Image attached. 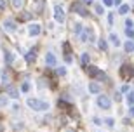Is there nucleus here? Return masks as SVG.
I'll use <instances>...</instances> for the list:
<instances>
[{
    "mask_svg": "<svg viewBox=\"0 0 134 132\" xmlns=\"http://www.w3.org/2000/svg\"><path fill=\"white\" fill-rule=\"evenodd\" d=\"M56 73L59 75V77H65V75H66V68H58V70H56Z\"/></svg>",
    "mask_w": 134,
    "mask_h": 132,
    "instance_id": "nucleus-26",
    "label": "nucleus"
},
{
    "mask_svg": "<svg viewBox=\"0 0 134 132\" xmlns=\"http://www.w3.org/2000/svg\"><path fill=\"white\" fill-rule=\"evenodd\" d=\"M5 5H7V4H5V0H0V10H4Z\"/></svg>",
    "mask_w": 134,
    "mask_h": 132,
    "instance_id": "nucleus-33",
    "label": "nucleus"
},
{
    "mask_svg": "<svg viewBox=\"0 0 134 132\" xmlns=\"http://www.w3.org/2000/svg\"><path fill=\"white\" fill-rule=\"evenodd\" d=\"M125 26H127V28H132V21L127 19V21H125Z\"/></svg>",
    "mask_w": 134,
    "mask_h": 132,
    "instance_id": "nucleus-34",
    "label": "nucleus"
},
{
    "mask_svg": "<svg viewBox=\"0 0 134 132\" xmlns=\"http://www.w3.org/2000/svg\"><path fill=\"white\" fill-rule=\"evenodd\" d=\"M35 59H37V54H35V50H31V52L26 54V63H35Z\"/></svg>",
    "mask_w": 134,
    "mask_h": 132,
    "instance_id": "nucleus-15",
    "label": "nucleus"
},
{
    "mask_svg": "<svg viewBox=\"0 0 134 132\" xmlns=\"http://www.w3.org/2000/svg\"><path fill=\"white\" fill-rule=\"evenodd\" d=\"M104 2V5H106V7H110V5H113V0H103Z\"/></svg>",
    "mask_w": 134,
    "mask_h": 132,
    "instance_id": "nucleus-32",
    "label": "nucleus"
},
{
    "mask_svg": "<svg viewBox=\"0 0 134 132\" xmlns=\"http://www.w3.org/2000/svg\"><path fill=\"white\" fill-rule=\"evenodd\" d=\"M12 5H14L16 9H19L21 5H23V0H12Z\"/></svg>",
    "mask_w": 134,
    "mask_h": 132,
    "instance_id": "nucleus-27",
    "label": "nucleus"
},
{
    "mask_svg": "<svg viewBox=\"0 0 134 132\" xmlns=\"http://www.w3.org/2000/svg\"><path fill=\"white\" fill-rule=\"evenodd\" d=\"M127 103H129L131 106H134V92H129V96H127Z\"/></svg>",
    "mask_w": 134,
    "mask_h": 132,
    "instance_id": "nucleus-22",
    "label": "nucleus"
},
{
    "mask_svg": "<svg viewBox=\"0 0 134 132\" xmlns=\"http://www.w3.org/2000/svg\"><path fill=\"white\" fill-rule=\"evenodd\" d=\"M125 35H127V37H129L131 40H134V30H131V28H127L125 30Z\"/></svg>",
    "mask_w": 134,
    "mask_h": 132,
    "instance_id": "nucleus-24",
    "label": "nucleus"
},
{
    "mask_svg": "<svg viewBox=\"0 0 134 132\" xmlns=\"http://www.w3.org/2000/svg\"><path fill=\"white\" fill-rule=\"evenodd\" d=\"M5 89H7V96H9V97H12V99H18V97H19L18 90H16L12 85H5Z\"/></svg>",
    "mask_w": 134,
    "mask_h": 132,
    "instance_id": "nucleus-9",
    "label": "nucleus"
},
{
    "mask_svg": "<svg viewBox=\"0 0 134 132\" xmlns=\"http://www.w3.org/2000/svg\"><path fill=\"white\" fill-rule=\"evenodd\" d=\"M80 63H82V66H89V54H82Z\"/></svg>",
    "mask_w": 134,
    "mask_h": 132,
    "instance_id": "nucleus-18",
    "label": "nucleus"
},
{
    "mask_svg": "<svg viewBox=\"0 0 134 132\" xmlns=\"http://www.w3.org/2000/svg\"><path fill=\"white\" fill-rule=\"evenodd\" d=\"M7 104V97H0V106H5Z\"/></svg>",
    "mask_w": 134,
    "mask_h": 132,
    "instance_id": "nucleus-31",
    "label": "nucleus"
},
{
    "mask_svg": "<svg viewBox=\"0 0 134 132\" xmlns=\"http://www.w3.org/2000/svg\"><path fill=\"white\" fill-rule=\"evenodd\" d=\"M71 9H73V12H77V14L84 16V18H87L89 16V12H87V9L84 7V4L82 2H75L73 5H71Z\"/></svg>",
    "mask_w": 134,
    "mask_h": 132,
    "instance_id": "nucleus-4",
    "label": "nucleus"
},
{
    "mask_svg": "<svg viewBox=\"0 0 134 132\" xmlns=\"http://www.w3.org/2000/svg\"><path fill=\"white\" fill-rule=\"evenodd\" d=\"M54 18H56L58 23H63V21H65V10H63L61 5H56L54 7Z\"/></svg>",
    "mask_w": 134,
    "mask_h": 132,
    "instance_id": "nucleus-5",
    "label": "nucleus"
},
{
    "mask_svg": "<svg viewBox=\"0 0 134 132\" xmlns=\"http://www.w3.org/2000/svg\"><path fill=\"white\" fill-rule=\"evenodd\" d=\"M28 33H30L31 37H35V35H40V25H31L30 28H28Z\"/></svg>",
    "mask_w": 134,
    "mask_h": 132,
    "instance_id": "nucleus-11",
    "label": "nucleus"
},
{
    "mask_svg": "<svg viewBox=\"0 0 134 132\" xmlns=\"http://www.w3.org/2000/svg\"><path fill=\"white\" fill-rule=\"evenodd\" d=\"M4 28L7 30V31H14V30H16V25H14V21H10V19L4 21Z\"/></svg>",
    "mask_w": 134,
    "mask_h": 132,
    "instance_id": "nucleus-13",
    "label": "nucleus"
},
{
    "mask_svg": "<svg viewBox=\"0 0 134 132\" xmlns=\"http://www.w3.org/2000/svg\"><path fill=\"white\" fill-rule=\"evenodd\" d=\"M63 49H65V61H66V63H71V61H73V58H71V49H70V44H68V42H65V44H63Z\"/></svg>",
    "mask_w": 134,
    "mask_h": 132,
    "instance_id": "nucleus-8",
    "label": "nucleus"
},
{
    "mask_svg": "<svg viewBox=\"0 0 134 132\" xmlns=\"http://www.w3.org/2000/svg\"><path fill=\"white\" fill-rule=\"evenodd\" d=\"M104 123H106V125H110V127H111V125H113V118H106V120H104Z\"/></svg>",
    "mask_w": 134,
    "mask_h": 132,
    "instance_id": "nucleus-29",
    "label": "nucleus"
},
{
    "mask_svg": "<svg viewBox=\"0 0 134 132\" xmlns=\"http://www.w3.org/2000/svg\"><path fill=\"white\" fill-rule=\"evenodd\" d=\"M19 19H21V21H30V19H31V14H30V12H25V10H23V12L19 14Z\"/></svg>",
    "mask_w": 134,
    "mask_h": 132,
    "instance_id": "nucleus-17",
    "label": "nucleus"
},
{
    "mask_svg": "<svg viewBox=\"0 0 134 132\" xmlns=\"http://www.w3.org/2000/svg\"><path fill=\"white\" fill-rule=\"evenodd\" d=\"M33 9L37 10V12H40V10L44 9V0H35L33 2Z\"/></svg>",
    "mask_w": 134,
    "mask_h": 132,
    "instance_id": "nucleus-14",
    "label": "nucleus"
},
{
    "mask_svg": "<svg viewBox=\"0 0 134 132\" xmlns=\"http://www.w3.org/2000/svg\"><path fill=\"white\" fill-rule=\"evenodd\" d=\"M21 90H23V92H28V90H30V83L25 82V83H23V87H21Z\"/></svg>",
    "mask_w": 134,
    "mask_h": 132,
    "instance_id": "nucleus-28",
    "label": "nucleus"
},
{
    "mask_svg": "<svg viewBox=\"0 0 134 132\" xmlns=\"http://www.w3.org/2000/svg\"><path fill=\"white\" fill-rule=\"evenodd\" d=\"M89 90H91L92 94H99V92H101V85H99V83H96V82H92V83L89 85Z\"/></svg>",
    "mask_w": 134,
    "mask_h": 132,
    "instance_id": "nucleus-12",
    "label": "nucleus"
},
{
    "mask_svg": "<svg viewBox=\"0 0 134 132\" xmlns=\"http://www.w3.org/2000/svg\"><path fill=\"white\" fill-rule=\"evenodd\" d=\"M12 61H14V54L12 52H5V63L12 64Z\"/></svg>",
    "mask_w": 134,
    "mask_h": 132,
    "instance_id": "nucleus-19",
    "label": "nucleus"
},
{
    "mask_svg": "<svg viewBox=\"0 0 134 132\" xmlns=\"http://www.w3.org/2000/svg\"><path fill=\"white\" fill-rule=\"evenodd\" d=\"M98 104H99L101 108H104V110H110V106H111V101H110L106 96H99V97H98Z\"/></svg>",
    "mask_w": 134,
    "mask_h": 132,
    "instance_id": "nucleus-6",
    "label": "nucleus"
},
{
    "mask_svg": "<svg viewBox=\"0 0 134 132\" xmlns=\"http://www.w3.org/2000/svg\"><path fill=\"white\" fill-rule=\"evenodd\" d=\"M28 106L31 108V110H35V111H45V110H49V104L44 103V101H40V99H28Z\"/></svg>",
    "mask_w": 134,
    "mask_h": 132,
    "instance_id": "nucleus-1",
    "label": "nucleus"
},
{
    "mask_svg": "<svg viewBox=\"0 0 134 132\" xmlns=\"http://www.w3.org/2000/svg\"><path fill=\"white\" fill-rule=\"evenodd\" d=\"M94 31H92V30L91 28H85L84 30V35H82V40H84V42H87V40H91V42H94Z\"/></svg>",
    "mask_w": 134,
    "mask_h": 132,
    "instance_id": "nucleus-7",
    "label": "nucleus"
},
{
    "mask_svg": "<svg viewBox=\"0 0 134 132\" xmlns=\"http://www.w3.org/2000/svg\"><path fill=\"white\" fill-rule=\"evenodd\" d=\"M108 23H110V25L113 23V14H108Z\"/></svg>",
    "mask_w": 134,
    "mask_h": 132,
    "instance_id": "nucleus-35",
    "label": "nucleus"
},
{
    "mask_svg": "<svg viewBox=\"0 0 134 132\" xmlns=\"http://www.w3.org/2000/svg\"><path fill=\"white\" fill-rule=\"evenodd\" d=\"M124 49H125V52H132L134 50V40H127L125 45H124Z\"/></svg>",
    "mask_w": 134,
    "mask_h": 132,
    "instance_id": "nucleus-16",
    "label": "nucleus"
},
{
    "mask_svg": "<svg viewBox=\"0 0 134 132\" xmlns=\"http://www.w3.org/2000/svg\"><path fill=\"white\" fill-rule=\"evenodd\" d=\"M119 12H120V14H127V12H129V7H127V5H120Z\"/></svg>",
    "mask_w": 134,
    "mask_h": 132,
    "instance_id": "nucleus-23",
    "label": "nucleus"
},
{
    "mask_svg": "<svg viewBox=\"0 0 134 132\" xmlns=\"http://www.w3.org/2000/svg\"><path fill=\"white\" fill-rule=\"evenodd\" d=\"M87 73H89V77H92V78L106 80V75H104V71H101V70L96 68V66H87Z\"/></svg>",
    "mask_w": 134,
    "mask_h": 132,
    "instance_id": "nucleus-2",
    "label": "nucleus"
},
{
    "mask_svg": "<svg viewBox=\"0 0 134 132\" xmlns=\"http://www.w3.org/2000/svg\"><path fill=\"white\" fill-rule=\"evenodd\" d=\"M2 80H4V82H7V80H9V75L4 73V75H2Z\"/></svg>",
    "mask_w": 134,
    "mask_h": 132,
    "instance_id": "nucleus-36",
    "label": "nucleus"
},
{
    "mask_svg": "<svg viewBox=\"0 0 134 132\" xmlns=\"http://www.w3.org/2000/svg\"><path fill=\"white\" fill-rule=\"evenodd\" d=\"M99 49H103V50L108 49V44H106V40H99Z\"/></svg>",
    "mask_w": 134,
    "mask_h": 132,
    "instance_id": "nucleus-25",
    "label": "nucleus"
},
{
    "mask_svg": "<svg viewBox=\"0 0 134 132\" xmlns=\"http://www.w3.org/2000/svg\"><path fill=\"white\" fill-rule=\"evenodd\" d=\"M45 64H47V66H54L56 64V58H54L52 52H47V56H45Z\"/></svg>",
    "mask_w": 134,
    "mask_h": 132,
    "instance_id": "nucleus-10",
    "label": "nucleus"
},
{
    "mask_svg": "<svg viewBox=\"0 0 134 132\" xmlns=\"http://www.w3.org/2000/svg\"><path fill=\"white\" fill-rule=\"evenodd\" d=\"M73 31H75V35H80L82 31H84V26L80 25V23H77V25L73 26Z\"/></svg>",
    "mask_w": 134,
    "mask_h": 132,
    "instance_id": "nucleus-21",
    "label": "nucleus"
},
{
    "mask_svg": "<svg viewBox=\"0 0 134 132\" xmlns=\"http://www.w3.org/2000/svg\"><path fill=\"white\" fill-rule=\"evenodd\" d=\"M132 75H134V68L132 66H131V64H122V66H120V77H122V78H132Z\"/></svg>",
    "mask_w": 134,
    "mask_h": 132,
    "instance_id": "nucleus-3",
    "label": "nucleus"
},
{
    "mask_svg": "<svg viewBox=\"0 0 134 132\" xmlns=\"http://www.w3.org/2000/svg\"><path fill=\"white\" fill-rule=\"evenodd\" d=\"M96 12L98 14H103V5H96Z\"/></svg>",
    "mask_w": 134,
    "mask_h": 132,
    "instance_id": "nucleus-30",
    "label": "nucleus"
},
{
    "mask_svg": "<svg viewBox=\"0 0 134 132\" xmlns=\"http://www.w3.org/2000/svg\"><path fill=\"white\" fill-rule=\"evenodd\" d=\"M110 40H111V44H113V45H117V47L120 45V40H119V37H117L115 33H111V35H110Z\"/></svg>",
    "mask_w": 134,
    "mask_h": 132,
    "instance_id": "nucleus-20",
    "label": "nucleus"
},
{
    "mask_svg": "<svg viewBox=\"0 0 134 132\" xmlns=\"http://www.w3.org/2000/svg\"><path fill=\"white\" fill-rule=\"evenodd\" d=\"M94 0H82V4H92Z\"/></svg>",
    "mask_w": 134,
    "mask_h": 132,
    "instance_id": "nucleus-38",
    "label": "nucleus"
},
{
    "mask_svg": "<svg viewBox=\"0 0 134 132\" xmlns=\"http://www.w3.org/2000/svg\"><path fill=\"white\" fill-rule=\"evenodd\" d=\"M129 115H131V117H134V106H131V110H129Z\"/></svg>",
    "mask_w": 134,
    "mask_h": 132,
    "instance_id": "nucleus-37",
    "label": "nucleus"
}]
</instances>
